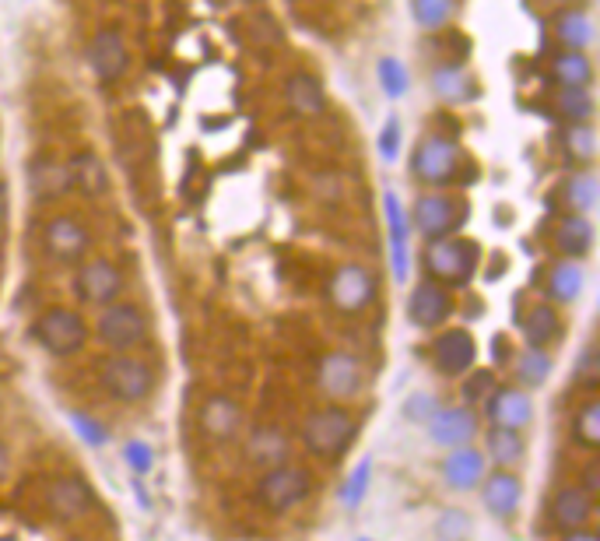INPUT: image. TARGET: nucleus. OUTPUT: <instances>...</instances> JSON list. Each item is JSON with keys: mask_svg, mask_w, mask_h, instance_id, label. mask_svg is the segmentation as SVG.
<instances>
[{"mask_svg": "<svg viewBox=\"0 0 600 541\" xmlns=\"http://www.w3.org/2000/svg\"><path fill=\"white\" fill-rule=\"evenodd\" d=\"M562 541H600V538H597V534H590V531H583V527H579V531H565Z\"/></svg>", "mask_w": 600, "mask_h": 541, "instance_id": "nucleus-51", "label": "nucleus"}, {"mask_svg": "<svg viewBox=\"0 0 600 541\" xmlns=\"http://www.w3.org/2000/svg\"><path fill=\"white\" fill-rule=\"evenodd\" d=\"M579 489H583L586 496H600V464H586V478Z\"/></svg>", "mask_w": 600, "mask_h": 541, "instance_id": "nucleus-50", "label": "nucleus"}, {"mask_svg": "<svg viewBox=\"0 0 600 541\" xmlns=\"http://www.w3.org/2000/svg\"><path fill=\"white\" fill-rule=\"evenodd\" d=\"M397 148H400V123L390 116L386 127H383V134H379V152H383L386 162H393L397 159Z\"/></svg>", "mask_w": 600, "mask_h": 541, "instance_id": "nucleus-48", "label": "nucleus"}, {"mask_svg": "<svg viewBox=\"0 0 600 541\" xmlns=\"http://www.w3.org/2000/svg\"><path fill=\"white\" fill-rule=\"evenodd\" d=\"M436 92L450 102H464L474 95V85L467 81V74L460 67H446V71L436 74Z\"/></svg>", "mask_w": 600, "mask_h": 541, "instance_id": "nucleus-41", "label": "nucleus"}, {"mask_svg": "<svg viewBox=\"0 0 600 541\" xmlns=\"http://www.w3.org/2000/svg\"><path fill=\"white\" fill-rule=\"evenodd\" d=\"M562 152L576 166H590L597 159V130L590 123H565L562 130Z\"/></svg>", "mask_w": 600, "mask_h": 541, "instance_id": "nucleus-33", "label": "nucleus"}, {"mask_svg": "<svg viewBox=\"0 0 600 541\" xmlns=\"http://www.w3.org/2000/svg\"><path fill=\"white\" fill-rule=\"evenodd\" d=\"M593 513V496H586L579 485H565L551 499V524L558 531H579Z\"/></svg>", "mask_w": 600, "mask_h": 541, "instance_id": "nucleus-24", "label": "nucleus"}, {"mask_svg": "<svg viewBox=\"0 0 600 541\" xmlns=\"http://www.w3.org/2000/svg\"><path fill=\"white\" fill-rule=\"evenodd\" d=\"M555 39L562 50L586 53V46L593 43V18L586 11H562L555 18Z\"/></svg>", "mask_w": 600, "mask_h": 541, "instance_id": "nucleus-32", "label": "nucleus"}, {"mask_svg": "<svg viewBox=\"0 0 600 541\" xmlns=\"http://www.w3.org/2000/svg\"><path fill=\"white\" fill-rule=\"evenodd\" d=\"M95 334L102 345H109L113 352H130L148 338V313L137 303H109L102 306L99 320H95Z\"/></svg>", "mask_w": 600, "mask_h": 541, "instance_id": "nucleus-5", "label": "nucleus"}, {"mask_svg": "<svg viewBox=\"0 0 600 541\" xmlns=\"http://www.w3.org/2000/svg\"><path fill=\"white\" fill-rule=\"evenodd\" d=\"M369 475H372V464L369 461L355 464V471L348 475V482H344V492H341L344 506H358V503H362L365 489H369Z\"/></svg>", "mask_w": 600, "mask_h": 541, "instance_id": "nucleus-43", "label": "nucleus"}, {"mask_svg": "<svg viewBox=\"0 0 600 541\" xmlns=\"http://www.w3.org/2000/svg\"><path fill=\"white\" fill-rule=\"evenodd\" d=\"M576 376H579V383H583V387H597V383H600V362H597V352H593V348H586V352H583Z\"/></svg>", "mask_w": 600, "mask_h": 541, "instance_id": "nucleus-49", "label": "nucleus"}, {"mask_svg": "<svg viewBox=\"0 0 600 541\" xmlns=\"http://www.w3.org/2000/svg\"><path fill=\"white\" fill-rule=\"evenodd\" d=\"M46 503L57 520H78L92 510V489L81 478H57L46 489Z\"/></svg>", "mask_w": 600, "mask_h": 541, "instance_id": "nucleus-19", "label": "nucleus"}, {"mask_svg": "<svg viewBox=\"0 0 600 541\" xmlns=\"http://www.w3.org/2000/svg\"><path fill=\"white\" fill-rule=\"evenodd\" d=\"M411 11H415V22L425 32H439L450 25L453 0H411Z\"/></svg>", "mask_w": 600, "mask_h": 541, "instance_id": "nucleus-38", "label": "nucleus"}, {"mask_svg": "<svg viewBox=\"0 0 600 541\" xmlns=\"http://www.w3.org/2000/svg\"><path fill=\"white\" fill-rule=\"evenodd\" d=\"M383 208H386V225H390V264H393V278L404 282L408 278V211L400 204V197L393 190L383 194Z\"/></svg>", "mask_w": 600, "mask_h": 541, "instance_id": "nucleus-22", "label": "nucleus"}, {"mask_svg": "<svg viewBox=\"0 0 600 541\" xmlns=\"http://www.w3.org/2000/svg\"><path fill=\"white\" fill-rule=\"evenodd\" d=\"M74 292H78L81 303L88 306H109L120 299L123 292V275L120 267L106 257H95V260H85L78 267V278H74Z\"/></svg>", "mask_w": 600, "mask_h": 541, "instance_id": "nucleus-9", "label": "nucleus"}, {"mask_svg": "<svg viewBox=\"0 0 600 541\" xmlns=\"http://www.w3.org/2000/svg\"><path fill=\"white\" fill-rule=\"evenodd\" d=\"M218 8H246V4H253V0H215Z\"/></svg>", "mask_w": 600, "mask_h": 541, "instance_id": "nucleus-53", "label": "nucleus"}, {"mask_svg": "<svg viewBox=\"0 0 600 541\" xmlns=\"http://www.w3.org/2000/svg\"><path fill=\"white\" fill-rule=\"evenodd\" d=\"M246 457L257 468H278L288 461V436L278 426H264L246 440Z\"/></svg>", "mask_w": 600, "mask_h": 541, "instance_id": "nucleus-28", "label": "nucleus"}, {"mask_svg": "<svg viewBox=\"0 0 600 541\" xmlns=\"http://www.w3.org/2000/svg\"><path fill=\"white\" fill-rule=\"evenodd\" d=\"M485 415L495 429H516L520 433L534 419V401L523 387H495L485 397Z\"/></svg>", "mask_w": 600, "mask_h": 541, "instance_id": "nucleus-14", "label": "nucleus"}, {"mask_svg": "<svg viewBox=\"0 0 600 541\" xmlns=\"http://www.w3.org/2000/svg\"><path fill=\"white\" fill-rule=\"evenodd\" d=\"M43 246L57 264H78V260H85V253L92 250V232L85 229L81 218L57 215L46 222Z\"/></svg>", "mask_w": 600, "mask_h": 541, "instance_id": "nucleus-11", "label": "nucleus"}, {"mask_svg": "<svg viewBox=\"0 0 600 541\" xmlns=\"http://www.w3.org/2000/svg\"><path fill=\"white\" fill-rule=\"evenodd\" d=\"M99 380H102V390H106L113 401L120 404H137L151 394L155 387V376H151V366L127 352H116L109 359H102L99 366Z\"/></svg>", "mask_w": 600, "mask_h": 541, "instance_id": "nucleus-3", "label": "nucleus"}, {"mask_svg": "<svg viewBox=\"0 0 600 541\" xmlns=\"http://www.w3.org/2000/svg\"><path fill=\"white\" fill-rule=\"evenodd\" d=\"M439 541H467L471 538V517L464 510H443L436 524Z\"/></svg>", "mask_w": 600, "mask_h": 541, "instance_id": "nucleus-42", "label": "nucleus"}, {"mask_svg": "<svg viewBox=\"0 0 600 541\" xmlns=\"http://www.w3.org/2000/svg\"><path fill=\"white\" fill-rule=\"evenodd\" d=\"M422 264L429 282L443 285V289H464L481 264V246L471 236L432 239L422 253Z\"/></svg>", "mask_w": 600, "mask_h": 541, "instance_id": "nucleus-1", "label": "nucleus"}, {"mask_svg": "<svg viewBox=\"0 0 600 541\" xmlns=\"http://www.w3.org/2000/svg\"><path fill=\"white\" fill-rule=\"evenodd\" d=\"M555 113L565 123H590L593 116V95L586 88H558L555 92Z\"/></svg>", "mask_w": 600, "mask_h": 541, "instance_id": "nucleus-36", "label": "nucleus"}, {"mask_svg": "<svg viewBox=\"0 0 600 541\" xmlns=\"http://www.w3.org/2000/svg\"><path fill=\"white\" fill-rule=\"evenodd\" d=\"M358 541H372V538H358Z\"/></svg>", "mask_w": 600, "mask_h": 541, "instance_id": "nucleus-55", "label": "nucleus"}, {"mask_svg": "<svg viewBox=\"0 0 600 541\" xmlns=\"http://www.w3.org/2000/svg\"><path fill=\"white\" fill-rule=\"evenodd\" d=\"M520 499H523V482L509 471H495V475L481 478V503H485L488 513L495 517H513L520 510Z\"/></svg>", "mask_w": 600, "mask_h": 541, "instance_id": "nucleus-21", "label": "nucleus"}, {"mask_svg": "<svg viewBox=\"0 0 600 541\" xmlns=\"http://www.w3.org/2000/svg\"><path fill=\"white\" fill-rule=\"evenodd\" d=\"M316 383L330 401H351L362 390V366H358L355 355L330 352L323 355L320 369H316Z\"/></svg>", "mask_w": 600, "mask_h": 541, "instance_id": "nucleus-13", "label": "nucleus"}, {"mask_svg": "<svg viewBox=\"0 0 600 541\" xmlns=\"http://www.w3.org/2000/svg\"><path fill=\"white\" fill-rule=\"evenodd\" d=\"M197 419H200V429H204L211 440L225 443L239 433V426H243V408H239L232 397L211 394V397H204V404H200Z\"/></svg>", "mask_w": 600, "mask_h": 541, "instance_id": "nucleus-17", "label": "nucleus"}, {"mask_svg": "<svg viewBox=\"0 0 600 541\" xmlns=\"http://www.w3.org/2000/svg\"><path fill=\"white\" fill-rule=\"evenodd\" d=\"M495 390V376L488 373V369H481V373H474L471 380L464 383V397L467 401H485L488 394Z\"/></svg>", "mask_w": 600, "mask_h": 541, "instance_id": "nucleus-47", "label": "nucleus"}, {"mask_svg": "<svg viewBox=\"0 0 600 541\" xmlns=\"http://www.w3.org/2000/svg\"><path fill=\"white\" fill-rule=\"evenodd\" d=\"M551 373V359L544 352H537V348H527V352L516 359V380L523 383V387H541L544 380H548Z\"/></svg>", "mask_w": 600, "mask_h": 541, "instance_id": "nucleus-39", "label": "nucleus"}, {"mask_svg": "<svg viewBox=\"0 0 600 541\" xmlns=\"http://www.w3.org/2000/svg\"><path fill=\"white\" fill-rule=\"evenodd\" d=\"M450 313H453L450 289L429 282V278H425L422 285H415V292H411V299H408L411 324L422 327V331H432V327H443L446 320H450Z\"/></svg>", "mask_w": 600, "mask_h": 541, "instance_id": "nucleus-16", "label": "nucleus"}, {"mask_svg": "<svg viewBox=\"0 0 600 541\" xmlns=\"http://www.w3.org/2000/svg\"><path fill=\"white\" fill-rule=\"evenodd\" d=\"M488 457L499 468H513L516 461H523V440L516 429H488Z\"/></svg>", "mask_w": 600, "mask_h": 541, "instance_id": "nucleus-37", "label": "nucleus"}, {"mask_svg": "<svg viewBox=\"0 0 600 541\" xmlns=\"http://www.w3.org/2000/svg\"><path fill=\"white\" fill-rule=\"evenodd\" d=\"M71 190H81L85 197H102L109 190V173L99 155L81 152L71 159Z\"/></svg>", "mask_w": 600, "mask_h": 541, "instance_id": "nucleus-29", "label": "nucleus"}, {"mask_svg": "<svg viewBox=\"0 0 600 541\" xmlns=\"http://www.w3.org/2000/svg\"><path fill=\"white\" fill-rule=\"evenodd\" d=\"M123 461H127V468L137 471V475H148L151 464H155V450L141 440H130V443H123Z\"/></svg>", "mask_w": 600, "mask_h": 541, "instance_id": "nucleus-44", "label": "nucleus"}, {"mask_svg": "<svg viewBox=\"0 0 600 541\" xmlns=\"http://www.w3.org/2000/svg\"><path fill=\"white\" fill-rule=\"evenodd\" d=\"M32 338L50 355H74L85 348L88 324L81 313L67 310V306H50V310L39 313L36 324H32Z\"/></svg>", "mask_w": 600, "mask_h": 541, "instance_id": "nucleus-4", "label": "nucleus"}, {"mask_svg": "<svg viewBox=\"0 0 600 541\" xmlns=\"http://www.w3.org/2000/svg\"><path fill=\"white\" fill-rule=\"evenodd\" d=\"M0 215H4V190H0Z\"/></svg>", "mask_w": 600, "mask_h": 541, "instance_id": "nucleus-54", "label": "nucleus"}, {"mask_svg": "<svg viewBox=\"0 0 600 541\" xmlns=\"http://www.w3.org/2000/svg\"><path fill=\"white\" fill-rule=\"evenodd\" d=\"M467 218V201L453 194H422L415 201V225L425 239H446V236H457V229L464 225Z\"/></svg>", "mask_w": 600, "mask_h": 541, "instance_id": "nucleus-8", "label": "nucleus"}, {"mask_svg": "<svg viewBox=\"0 0 600 541\" xmlns=\"http://www.w3.org/2000/svg\"><path fill=\"white\" fill-rule=\"evenodd\" d=\"M457 169H460V148L450 138H443V134H425L418 141L415 155H411V173L425 187H446V183L457 180Z\"/></svg>", "mask_w": 600, "mask_h": 541, "instance_id": "nucleus-7", "label": "nucleus"}, {"mask_svg": "<svg viewBox=\"0 0 600 541\" xmlns=\"http://www.w3.org/2000/svg\"><path fill=\"white\" fill-rule=\"evenodd\" d=\"M474 359H478V345H474L471 331H464V327L443 331L432 341V366L443 376H464L474 366Z\"/></svg>", "mask_w": 600, "mask_h": 541, "instance_id": "nucleus-15", "label": "nucleus"}, {"mask_svg": "<svg viewBox=\"0 0 600 541\" xmlns=\"http://www.w3.org/2000/svg\"><path fill=\"white\" fill-rule=\"evenodd\" d=\"M488 475V468H485V454L481 450H474V447H453L450 450V457L443 461V478H446V485L450 489H457V492H471V489H478L481 485V478Z\"/></svg>", "mask_w": 600, "mask_h": 541, "instance_id": "nucleus-20", "label": "nucleus"}, {"mask_svg": "<svg viewBox=\"0 0 600 541\" xmlns=\"http://www.w3.org/2000/svg\"><path fill=\"white\" fill-rule=\"evenodd\" d=\"M29 187L32 197L39 201H53V197H64L71 190V162H60V159H36L29 166Z\"/></svg>", "mask_w": 600, "mask_h": 541, "instance_id": "nucleus-23", "label": "nucleus"}, {"mask_svg": "<svg viewBox=\"0 0 600 541\" xmlns=\"http://www.w3.org/2000/svg\"><path fill=\"white\" fill-rule=\"evenodd\" d=\"M88 67H92V74L102 81V85L120 81L130 67V50H127L123 32H116V29L95 32V39L88 43Z\"/></svg>", "mask_w": 600, "mask_h": 541, "instance_id": "nucleus-12", "label": "nucleus"}, {"mask_svg": "<svg viewBox=\"0 0 600 541\" xmlns=\"http://www.w3.org/2000/svg\"><path fill=\"white\" fill-rule=\"evenodd\" d=\"M285 99L288 106H292V113L299 116H320L323 109H327V92H323V85L309 71H295L292 78H288Z\"/></svg>", "mask_w": 600, "mask_h": 541, "instance_id": "nucleus-26", "label": "nucleus"}, {"mask_svg": "<svg viewBox=\"0 0 600 541\" xmlns=\"http://www.w3.org/2000/svg\"><path fill=\"white\" fill-rule=\"evenodd\" d=\"M436 412H439V401L432 394H411L408 401H404V415H408L411 422H429Z\"/></svg>", "mask_w": 600, "mask_h": 541, "instance_id": "nucleus-45", "label": "nucleus"}, {"mask_svg": "<svg viewBox=\"0 0 600 541\" xmlns=\"http://www.w3.org/2000/svg\"><path fill=\"white\" fill-rule=\"evenodd\" d=\"M555 246L562 250L565 260H583L593 250V225L586 215H565L555 225Z\"/></svg>", "mask_w": 600, "mask_h": 541, "instance_id": "nucleus-27", "label": "nucleus"}, {"mask_svg": "<svg viewBox=\"0 0 600 541\" xmlns=\"http://www.w3.org/2000/svg\"><path fill=\"white\" fill-rule=\"evenodd\" d=\"M330 306L334 310H341L344 317H355V313L369 310L372 296H376V282H372V275L365 271V267L358 264H344L334 271V278H330Z\"/></svg>", "mask_w": 600, "mask_h": 541, "instance_id": "nucleus-10", "label": "nucleus"}, {"mask_svg": "<svg viewBox=\"0 0 600 541\" xmlns=\"http://www.w3.org/2000/svg\"><path fill=\"white\" fill-rule=\"evenodd\" d=\"M551 81H555L558 88H590L593 81L590 57L579 50H562L551 60Z\"/></svg>", "mask_w": 600, "mask_h": 541, "instance_id": "nucleus-30", "label": "nucleus"}, {"mask_svg": "<svg viewBox=\"0 0 600 541\" xmlns=\"http://www.w3.org/2000/svg\"><path fill=\"white\" fill-rule=\"evenodd\" d=\"M572 440H576L583 450L600 447V401L597 397L579 404L576 419H572Z\"/></svg>", "mask_w": 600, "mask_h": 541, "instance_id": "nucleus-35", "label": "nucleus"}, {"mask_svg": "<svg viewBox=\"0 0 600 541\" xmlns=\"http://www.w3.org/2000/svg\"><path fill=\"white\" fill-rule=\"evenodd\" d=\"M8 468H11V454H8V447L0 443V482H4V475H8Z\"/></svg>", "mask_w": 600, "mask_h": 541, "instance_id": "nucleus-52", "label": "nucleus"}, {"mask_svg": "<svg viewBox=\"0 0 600 541\" xmlns=\"http://www.w3.org/2000/svg\"><path fill=\"white\" fill-rule=\"evenodd\" d=\"M71 422H74V429H78L81 440H85V443H92V447H106L109 436H106V429H102L95 419H88L85 412H74V415H71Z\"/></svg>", "mask_w": 600, "mask_h": 541, "instance_id": "nucleus-46", "label": "nucleus"}, {"mask_svg": "<svg viewBox=\"0 0 600 541\" xmlns=\"http://www.w3.org/2000/svg\"><path fill=\"white\" fill-rule=\"evenodd\" d=\"M558 334H562V320H558L555 306L551 303L530 306L527 317H523V341L530 348H537V352H548L558 341Z\"/></svg>", "mask_w": 600, "mask_h": 541, "instance_id": "nucleus-25", "label": "nucleus"}, {"mask_svg": "<svg viewBox=\"0 0 600 541\" xmlns=\"http://www.w3.org/2000/svg\"><path fill=\"white\" fill-rule=\"evenodd\" d=\"M313 492V478L306 468H295V464H278V468H267L264 478L257 482L260 503L271 513H288L295 506H302Z\"/></svg>", "mask_w": 600, "mask_h": 541, "instance_id": "nucleus-6", "label": "nucleus"}, {"mask_svg": "<svg viewBox=\"0 0 600 541\" xmlns=\"http://www.w3.org/2000/svg\"><path fill=\"white\" fill-rule=\"evenodd\" d=\"M478 433V419L471 408H439L429 419V436L439 447H464Z\"/></svg>", "mask_w": 600, "mask_h": 541, "instance_id": "nucleus-18", "label": "nucleus"}, {"mask_svg": "<svg viewBox=\"0 0 600 541\" xmlns=\"http://www.w3.org/2000/svg\"><path fill=\"white\" fill-rule=\"evenodd\" d=\"M583 267L576 264V260H558L555 267H551V275H548V296L555 299V303L569 306L576 303L579 296H583Z\"/></svg>", "mask_w": 600, "mask_h": 541, "instance_id": "nucleus-31", "label": "nucleus"}, {"mask_svg": "<svg viewBox=\"0 0 600 541\" xmlns=\"http://www.w3.org/2000/svg\"><path fill=\"white\" fill-rule=\"evenodd\" d=\"M358 433V422L348 408L341 404H330L323 412H313L306 419V429H302V440H306V450L313 457H323V461H334L344 450L351 447Z\"/></svg>", "mask_w": 600, "mask_h": 541, "instance_id": "nucleus-2", "label": "nucleus"}, {"mask_svg": "<svg viewBox=\"0 0 600 541\" xmlns=\"http://www.w3.org/2000/svg\"><path fill=\"white\" fill-rule=\"evenodd\" d=\"M379 74V85H383V92L390 95V99H400V95H408L411 81H408V67L400 64L397 57H383L376 67Z\"/></svg>", "mask_w": 600, "mask_h": 541, "instance_id": "nucleus-40", "label": "nucleus"}, {"mask_svg": "<svg viewBox=\"0 0 600 541\" xmlns=\"http://www.w3.org/2000/svg\"><path fill=\"white\" fill-rule=\"evenodd\" d=\"M562 194L572 215H590V211L597 208V176H593L590 169L572 173V180L562 187Z\"/></svg>", "mask_w": 600, "mask_h": 541, "instance_id": "nucleus-34", "label": "nucleus"}]
</instances>
